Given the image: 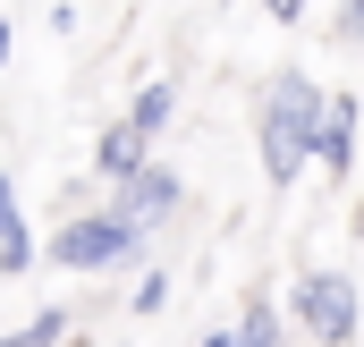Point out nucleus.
Returning a JSON list of instances; mask_svg holds the SVG:
<instances>
[{
  "label": "nucleus",
  "mask_w": 364,
  "mask_h": 347,
  "mask_svg": "<svg viewBox=\"0 0 364 347\" xmlns=\"http://www.w3.org/2000/svg\"><path fill=\"white\" fill-rule=\"evenodd\" d=\"M77 339V314L68 305H43V314H26L17 331H0V347H68Z\"/></svg>",
  "instance_id": "obj_8"
},
{
  "label": "nucleus",
  "mask_w": 364,
  "mask_h": 347,
  "mask_svg": "<svg viewBox=\"0 0 364 347\" xmlns=\"http://www.w3.org/2000/svg\"><path fill=\"white\" fill-rule=\"evenodd\" d=\"M9 51H17V26H9V9H0V68H9Z\"/></svg>",
  "instance_id": "obj_16"
},
{
  "label": "nucleus",
  "mask_w": 364,
  "mask_h": 347,
  "mask_svg": "<svg viewBox=\"0 0 364 347\" xmlns=\"http://www.w3.org/2000/svg\"><path fill=\"white\" fill-rule=\"evenodd\" d=\"M119 119H127L136 136H161V127L178 119V77H153V85H136V102H127Z\"/></svg>",
  "instance_id": "obj_7"
},
{
  "label": "nucleus",
  "mask_w": 364,
  "mask_h": 347,
  "mask_svg": "<svg viewBox=\"0 0 364 347\" xmlns=\"http://www.w3.org/2000/svg\"><path fill=\"white\" fill-rule=\"evenodd\" d=\"M331 43L339 51H364V0H339L331 9Z\"/></svg>",
  "instance_id": "obj_12"
},
{
  "label": "nucleus",
  "mask_w": 364,
  "mask_h": 347,
  "mask_svg": "<svg viewBox=\"0 0 364 347\" xmlns=\"http://www.w3.org/2000/svg\"><path fill=\"white\" fill-rule=\"evenodd\" d=\"M322 102L331 85H314L305 68H272L263 77V102H255V153H263V186H296L314 170V127H322Z\"/></svg>",
  "instance_id": "obj_1"
},
{
  "label": "nucleus",
  "mask_w": 364,
  "mask_h": 347,
  "mask_svg": "<svg viewBox=\"0 0 364 347\" xmlns=\"http://www.w3.org/2000/svg\"><path fill=\"white\" fill-rule=\"evenodd\" d=\"M178 203H186V178L170 170V161H144L127 186H110V203H102V212L153 237V229H170V220H178Z\"/></svg>",
  "instance_id": "obj_4"
},
{
  "label": "nucleus",
  "mask_w": 364,
  "mask_h": 347,
  "mask_svg": "<svg viewBox=\"0 0 364 347\" xmlns=\"http://www.w3.org/2000/svg\"><path fill=\"white\" fill-rule=\"evenodd\" d=\"M170 288H178L170 271H136V288H127V314H136V322H153V314H170Z\"/></svg>",
  "instance_id": "obj_10"
},
{
  "label": "nucleus",
  "mask_w": 364,
  "mask_h": 347,
  "mask_svg": "<svg viewBox=\"0 0 364 347\" xmlns=\"http://www.w3.org/2000/svg\"><path fill=\"white\" fill-rule=\"evenodd\" d=\"M220 9H237V0H220Z\"/></svg>",
  "instance_id": "obj_18"
},
{
  "label": "nucleus",
  "mask_w": 364,
  "mask_h": 347,
  "mask_svg": "<svg viewBox=\"0 0 364 347\" xmlns=\"http://www.w3.org/2000/svg\"><path fill=\"white\" fill-rule=\"evenodd\" d=\"M305 9H314V0H263V17H272V26H305Z\"/></svg>",
  "instance_id": "obj_14"
},
{
  "label": "nucleus",
  "mask_w": 364,
  "mask_h": 347,
  "mask_svg": "<svg viewBox=\"0 0 364 347\" xmlns=\"http://www.w3.org/2000/svg\"><path fill=\"white\" fill-rule=\"evenodd\" d=\"M9 229H26V212H17V178L0 170V237H9Z\"/></svg>",
  "instance_id": "obj_13"
},
{
  "label": "nucleus",
  "mask_w": 364,
  "mask_h": 347,
  "mask_svg": "<svg viewBox=\"0 0 364 347\" xmlns=\"http://www.w3.org/2000/svg\"><path fill=\"white\" fill-rule=\"evenodd\" d=\"M195 347H237V322H220V331H203Z\"/></svg>",
  "instance_id": "obj_15"
},
{
  "label": "nucleus",
  "mask_w": 364,
  "mask_h": 347,
  "mask_svg": "<svg viewBox=\"0 0 364 347\" xmlns=\"http://www.w3.org/2000/svg\"><path fill=\"white\" fill-rule=\"evenodd\" d=\"M34 262H43V237H34V229H9V237H0V279H26Z\"/></svg>",
  "instance_id": "obj_11"
},
{
  "label": "nucleus",
  "mask_w": 364,
  "mask_h": 347,
  "mask_svg": "<svg viewBox=\"0 0 364 347\" xmlns=\"http://www.w3.org/2000/svg\"><path fill=\"white\" fill-rule=\"evenodd\" d=\"M68 347H102V339H68Z\"/></svg>",
  "instance_id": "obj_17"
},
{
  "label": "nucleus",
  "mask_w": 364,
  "mask_h": 347,
  "mask_svg": "<svg viewBox=\"0 0 364 347\" xmlns=\"http://www.w3.org/2000/svg\"><path fill=\"white\" fill-rule=\"evenodd\" d=\"M144 161H153V136H136L127 119H110V127L93 136V161H85V170H93V186H127Z\"/></svg>",
  "instance_id": "obj_6"
},
{
  "label": "nucleus",
  "mask_w": 364,
  "mask_h": 347,
  "mask_svg": "<svg viewBox=\"0 0 364 347\" xmlns=\"http://www.w3.org/2000/svg\"><path fill=\"white\" fill-rule=\"evenodd\" d=\"M153 237L144 229H127V220H110L102 203L93 212H60V229L43 237V262L51 271H77V279H102V271H153Z\"/></svg>",
  "instance_id": "obj_2"
},
{
  "label": "nucleus",
  "mask_w": 364,
  "mask_h": 347,
  "mask_svg": "<svg viewBox=\"0 0 364 347\" xmlns=\"http://www.w3.org/2000/svg\"><path fill=\"white\" fill-rule=\"evenodd\" d=\"M279 331H288V322H279V305L255 288V297L237 305V347H279Z\"/></svg>",
  "instance_id": "obj_9"
},
{
  "label": "nucleus",
  "mask_w": 364,
  "mask_h": 347,
  "mask_svg": "<svg viewBox=\"0 0 364 347\" xmlns=\"http://www.w3.org/2000/svg\"><path fill=\"white\" fill-rule=\"evenodd\" d=\"M288 322H296L314 347H356V331H364L356 279H348V271H305V279L288 288Z\"/></svg>",
  "instance_id": "obj_3"
},
{
  "label": "nucleus",
  "mask_w": 364,
  "mask_h": 347,
  "mask_svg": "<svg viewBox=\"0 0 364 347\" xmlns=\"http://www.w3.org/2000/svg\"><path fill=\"white\" fill-rule=\"evenodd\" d=\"M356 144H364V102L348 85H331L322 127H314V170L331 178V186H348V178H356Z\"/></svg>",
  "instance_id": "obj_5"
}]
</instances>
